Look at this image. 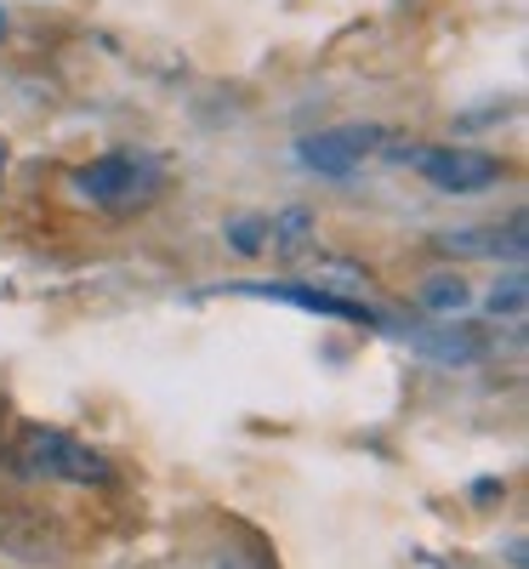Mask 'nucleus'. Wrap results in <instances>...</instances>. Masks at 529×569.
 Wrapping results in <instances>:
<instances>
[{
  "mask_svg": "<svg viewBox=\"0 0 529 569\" xmlns=\"http://www.w3.org/2000/svg\"><path fill=\"white\" fill-rule=\"evenodd\" d=\"M0 166H7V149H0Z\"/></svg>",
  "mask_w": 529,
  "mask_h": 569,
  "instance_id": "14",
  "label": "nucleus"
},
{
  "mask_svg": "<svg viewBox=\"0 0 529 569\" xmlns=\"http://www.w3.org/2000/svg\"><path fill=\"white\" fill-rule=\"evenodd\" d=\"M405 337H410L416 353L439 359V365H478L485 359V342H478L472 330H461V325H416V330H405Z\"/></svg>",
  "mask_w": 529,
  "mask_h": 569,
  "instance_id": "6",
  "label": "nucleus"
},
{
  "mask_svg": "<svg viewBox=\"0 0 529 569\" xmlns=\"http://www.w3.org/2000/svg\"><path fill=\"white\" fill-rule=\"evenodd\" d=\"M490 313L496 319H512V325H523V273L512 268L496 291H490Z\"/></svg>",
  "mask_w": 529,
  "mask_h": 569,
  "instance_id": "10",
  "label": "nucleus"
},
{
  "mask_svg": "<svg viewBox=\"0 0 529 569\" xmlns=\"http://www.w3.org/2000/svg\"><path fill=\"white\" fill-rule=\"evenodd\" d=\"M228 246H233L239 257H257V251L268 246V217H233V222H228Z\"/></svg>",
  "mask_w": 529,
  "mask_h": 569,
  "instance_id": "11",
  "label": "nucleus"
},
{
  "mask_svg": "<svg viewBox=\"0 0 529 569\" xmlns=\"http://www.w3.org/2000/svg\"><path fill=\"white\" fill-rule=\"evenodd\" d=\"M268 240H273V251H279V257H302V251H308V240H313V217H308L302 206L279 211V217L268 222Z\"/></svg>",
  "mask_w": 529,
  "mask_h": 569,
  "instance_id": "8",
  "label": "nucleus"
},
{
  "mask_svg": "<svg viewBox=\"0 0 529 569\" xmlns=\"http://www.w3.org/2000/svg\"><path fill=\"white\" fill-rule=\"evenodd\" d=\"M0 34H7V12H0Z\"/></svg>",
  "mask_w": 529,
  "mask_h": 569,
  "instance_id": "13",
  "label": "nucleus"
},
{
  "mask_svg": "<svg viewBox=\"0 0 529 569\" xmlns=\"http://www.w3.org/2000/svg\"><path fill=\"white\" fill-rule=\"evenodd\" d=\"M439 246H445L450 257H501V251H507L512 262L523 257V246H501V233H478V228H467V233H445Z\"/></svg>",
  "mask_w": 529,
  "mask_h": 569,
  "instance_id": "9",
  "label": "nucleus"
},
{
  "mask_svg": "<svg viewBox=\"0 0 529 569\" xmlns=\"http://www.w3.org/2000/svg\"><path fill=\"white\" fill-rule=\"evenodd\" d=\"M370 142H376L370 126H336V131H319V137L302 142V166L319 171V177H348V171H359V160L370 154Z\"/></svg>",
  "mask_w": 529,
  "mask_h": 569,
  "instance_id": "5",
  "label": "nucleus"
},
{
  "mask_svg": "<svg viewBox=\"0 0 529 569\" xmlns=\"http://www.w3.org/2000/svg\"><path fill=\"white\" fill-rule=\"evenodd\" d=\"M239 297H268V302H291L302 313H325V319H348V325H376V313L353 297H336L325 291V284H297V279H246V284H233Z\"/></svg>",
  "mask_w": 529,
  "mask_h": 569,
  "instance_id": "4",
  "label": "nucleus"
},
{
  "mask_svg": "<svg viewBox=\"0 0 529 569\" xmlns=\"http://www.w3.org/2000/svg\"><path fill=\"white\" fill-rule=\"evenodd\" d=\"M160 182H166V166L154 154H142V149H114L103 160H91L74 171V194L91 200V206H103L114 217L137 211V206H149L160 194Z\"/></svg>",
  "mask_w": 529,
  "mask_h": 569,
  "instance_id": "1",
  "label": "nucleus"
},
{
  "mask_svg": "<svg viewBox=\"0 0 529 569\" xmlns=\"http://www.w3.org/2000/svg\"><path fill=\"white\" fill-rule=\"evenodd\" d=\"M313 273H319L325 291H365V284H370V273L359 262H319Z\"/></svg>",
  "mask_w": 529,
  "mask_h": 569,
  "instance_id": "12",
  "label": "nucleus"
},
{
  "mask_svg": "<svg viewBox=\"0 0 529 569\" xmlns=\"http://www.w3.org/2000/svg\"><path fill=\"white\" fill-rule=\"evenodd\" d=\"M439 194H478V188L501 182V160L485 149H445V142H421L416 154H405Z\"/></svg>",
  "mask_w": 529,
  "mask_h": 569,
  "instance_id": "3",
  "label": "nucleus"
},
{
  "mask_svg": "<svg viewBox=\"0 0 529 569\" xmlns=\"http://www.w3.org/2000/svg\"><path fill=\"white\" fill-rule=\"evenodd\" d=\"M18 467L29 479H58V485H109V461L58 427H29L18 439Z\"/></svg>",
  "mask_w": 529,
  "mask_h": 569,
  "instance_id": "2",
  "label": "nucleus"
},
{
  "mask_svg": "<svg viewBox=\"0 0 529 569\" xmlns=\"http://www.w3.org/2000/svg\"><path fill=\"white\" fill-rule=\"evenodd\" d=\"M421 308L427 313H439V319H456V313H467L472 308V284L461 279V273H432V279H421Z\"/></svg>",
  "mask_w": 529,
  "mask_h": 569,
  "instance_id": "7",
  "label": "nucleus"
}]
</instances>
